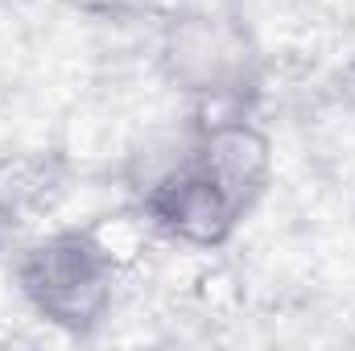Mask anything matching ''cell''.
<instances>
[{
	"mask_svg": "<svg viewBox=\"0 0 355 351\" xmlns=\"http://www.w3.org/2000/svg\"><path fill=\"white\" fill-rule=\"evenodd\" d=\"M12 285L50 327L91 335L103 327L116 302L112 244L99 236V228H58L17 252Z\"/></svg>",
	"mask_w": 355,
	"mask_h": 351,
	"instance_id": "obj_1",
	"label": "cell"
},
{
	"mask_svg": "<svg viewBox=\"0 0 355 351\" xmlns=\"http://www.w3.org/2000/svg\"><path fill=\"white\" fill-rule=\"evenodd\" d=\"M157 71L198 103H244L261 87V46L244 21L211 8H186L157 37Z\"/></svg>",
	"mask_w": 355,
	"mask_h": 351,
	"instance_id": "obj_2",
	"label": "cell"
},
{
	"mask_svg": "<svg viewBox=\"0 0 355 351\" xmlns=\"http://www.w3.org/2000/svg\"><path fill=\"white\" fill-rule=\"evenodd\" d=\"M137 190H141V215L162 236L186 248H223L248 215L215 178L186 157V145L174 162L145 174Z\"/></svg>",
	"mask_w": 355,
	"mask_h": 351,
	"instance_id": "obj_3",
	"label": "cell"
},
{
	"mask_svg": "<svg viewBox=\"0 0 355 351\" xmlns=\"http://www.w3.org/2000/svg\"><path fill=\"white\" fill-rule=\"evenodd\" d=\"M186 157L215 178L244 211H252L272 178V141L252 120L227 112L215 120H198L186 141Z\"/></svg>",
	"mask_w": 355,
	"mask_h": 351,
	"instance_id": "obj_4",
	"label": "cell"
},
{
	"mask_svg": "<svg viewBox=\"0 0 355 351\" xmlns=\"http://www.w3.org/2000/svg\"><path fill=\"white\" fill-rule=\"evenodd\" d=\"M67 182V162L46 149H21L0 157V223L12 232L29 215L46 211Z\"/></svg>",
	"mask_w": 355,
	"mask_h": 351,
	"instance_id": "obj_5",
	"label": "cell"
},
{
	"mask_svg": "<svg viewBox=\"0 0 355 351\" xmlns=\"http://www.w3.org/2000/svg\"><path fill=\"white\" fill-rule=\"evenodd\" d=\"M71 4L83 12H95V17H128V12L145 8L149 0H71Z\"/></svg>",
	"mask_w": 355,
	"mask_h": 351,
	"instance_id": "obj_6",
	"label": "cell"
},
{
	"mask_svg": "<svg viewBox=\"0 0 355 351\" xmlns=\"http://www.w3.org/2000/svg\"><path fill=\"white\" fill-rule=\"evenodd\" d=\"M331 95H335L343 108H355V54L331 75Z\"/></svg>",
	"mask_w": 355,
	"mask_h": 351,
	"instance_id": "obj_7",
	"label": "cell"
},
{
	"mask_svg": "<svg viewBox=\"0 0 355 351\" xmlns=\"http://www.w3.org/2000/svg\"><path fill=\"white\" fill-rule=\"evenodd\" d=\"M4 236H8V228H4V223H0V240H4Z\"/></svg>",
	"mask_w": 355,
	"mask_h": 351,
	"instance_id": "obj_8",
	"label": "cell"
}]
</instances>
